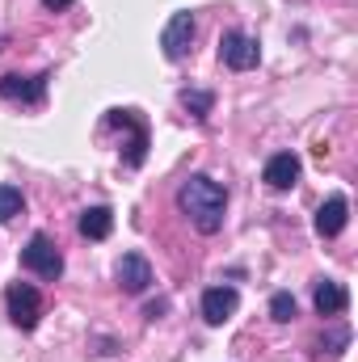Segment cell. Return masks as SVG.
Segmentation results:
<instances>
[{
  "label": "cell",
  "mask_w": 358,
  "mask_h": 362,
  "mask_svg": "<svg viewBox=\"0 0 358 362\" xmlns=\"http://www.w3.org/2000/svg\"><path fill=\"white\" fill-rule=\"evenodd\" d=\"M178 211L202 232V236H215L224 228V211H228V189L207 173H190L178 185Z\"/></svg>",
  "instance_id": "obj_1"
},
{
  "label": "cell",
  "mask_w": 358,
  "mask_h": 362,
  "mask_svg": "<svg viewBox=\"0 0 358 362\" xmlns=\"http://www.w3.org/2000/svg\"><path fill=\"white\" fill-rule=\"evenodd\" d=\"M21 270L38 274L42 282H55V278L64 274V253H59V245H55L47 232H34V236L25 240V249H21Z\"/></svg>",
  "instance_id": "obj_2"
},
{
  "label": "cell",
  "mask_w": 358,
  "mask_h": 362,
  "mask_svg": "<svg viewBox=\"0 0 358 362\" xmlns=\"http://www.w3.org/2000/svg\"><path fill=\"white\" fill-rule=\"evenodd\" d=\"M105 127H127L131 139H127V152H122V165L127 169H139L148 160V122L139 110H110L105 114Z\"/></svg>",
  "instance_id": "obj_3"
},
{
  "label": "cell",
  "mask_w": 358,
  "mask_h": 362,
  "mask_svg": "<svg viewBox=\"0 0 358 362\" xmlns=\"http://www.w3.org/2000/svg\"><path fill=\"white\" fill-rule=\"evenodd\" d=\"M258 59H262V42H258L253 34H245V30H228V34L219 38V64H224V68H232V72H249V68H258Z\"/></svg>",
  "instance_id": "obj_4"
},
{
  "label": "cell",
  "mask_w": 358,
  "mask_h": 362,
  "mask_svg": "<svg viewBox=\"0 0 358 362\" xmlns=\"http://www.w3.org/2000/svg\"><path fill=\"white\" fill-rule=\"evenodd\" d=\"M4 303H8V320H13L21 333L38 329V320H42V295H38V286H30V282H13L8 295H4Z\"/></svg>",
  "instance_id": "obj_5"
},
{
  "label": "cell",
  "mask_w": 358,
  "mask_h": 362,
  "mask_svg": "<svg viewBox=\"0 0 358 362\" xmlns=\"http://www.w3.org/2000/svg\"><path fill=\"white\" fill-rule=\"evenodd\" d=\"M194 34H198V21H194V13H173L169 17V25L161 30V51H165V59H185L190 55V47H194Z\"/></svg>",
  "instance_id": "obj_6"
},
{
  "label": "cell",
  "mask_w": 358,
  "mask_h": 362,
  "mask_svg": "<svg viewBox=\"0 0 358 362\" xmlns=\"http://www.w3.org/2000/svg\"><path fill=\"white\" fill-rule=\"evenodd\" d=\"M47 72H38V76H17V72H8V76H0V101H13V105H42V97H47Z\"/></svg>",
  "instance_id": "obj_7"
},
{
  "label": "cell",
  "mask_w": 358,
  "mask_h": 362,
  "mask_svg": "<svg viewBox=\"0 0 358 362\" xmlns=\"http://www.w3.org/2000/svg\"><path fill=\"white\" fill-rule=\"evenodd\" d=\"M236 308H241V291H236V286H207V291H202V320H207V325L232 320Z\"/></svg>",
  "instance_id": "obj_8"
},
{
  "label": "cell",
  "mask_w": 358,
  "mask_h": 362,
  "mask_svg": "<svg viewBox=\"0 0 358 362\" xmlns=\"http://www.w3.org/2000/svg\"><path fill=\"white\" fill-rule=\"evenodd\" d=\"M114 278H118V286H122L127 295H144V291L152 286V266H148L144 253H122Z\"/></svg>",
  "instance_id": "obj_9"
},
{
  "label": "cell",
  "mask_w": 358,
  "mask_h": 362,
  "mask_svg": "<svg viewBox=\"0 0 358 362\" xmlns=\"http://www.w3.org/2000/svg\"><path fill=\"white\" fill-rule=\"evenodd\" d=\"M346 219H350V202H346V194H329V198L321 202V211H316V232H321L325 240H333V236L346 232Z\"/></svg>",
  "instance_id": "obj_10"
},
{
  "label": "cell",
  "mask_w": 358,
  "mask_h": 362,
  "mask_svg": "<svg viewBox=\"0 0 358 362\" xmlns=\"http://www.w3.org/2000/svg\"><path fill=\"white\" fill-rule=\"evenodd\" d=\"M299 173H304V165H299L295 152H274L266 160V169H262V181H266L270 189H291L299 181Z\"/></svg>",
  "instance_id": "obj_11"
},
{
  "label": "cell",
  "mask_w": 358,
  "mask_h": 362,
  "mask_svg": "<svg viewBox=\"0 0 358 362\" xmlns=\"http://www.w3.org/2000/svg\"><path fill=\"white\" fill-rule=\"evenodd\" d=\"M312 303H316V316H342V312L350 308V295H346V286H342V282L321 278V282H316V291H312Z\"/></svg>",
  "instance_id": "obj_12"
},
{
  "label": "cell",
  "mask_w": 358,
  "mask_h": 362,
  "mask_svg": "<svg viewBox=\"0 0 358 362\" xmlns=\"http://www.w3.org/2000/svg\"><path fill=\"white\" fill-rule=\"evenodd\" d=\"M76 232H81L85 240H105V236L114 232V211H110V206H85L81 219H76Z\"/></svg>",
  "instance_id": "obj_13"
},
{
  "label": "cell",
  "mask_w": 358,
  "mask_h": 362,
  "mask_svg": "<svg viewBox=\"0 0 358 362\" xmlns=\"http://www.w3.org/2000/svg\"><path fill=\"white\" fill-rule=\"evenodd\" d=\"M181 105L202 122V118H211V110H215V93H207V89H185L181 93Z\"/></svg>",
  "instance_id": "obj_14"
},
{
  "label": "cell",
  "mask_w": 358,
  "mask_h": 362,
  "mask_svg": "<svg viewBox=\"0 0 358 362\" xmlns=\"http://www.w3.org/2000/svg\"><path fill=\"white\" fill-rule=\"evenodd\" d=\"M21 211H25L21 189H17V185H0V223H13Z\"/></svg>",
  "instance_id": "obj_15"
},
{
  "label": "cell",
  "mask_w": 358,
  "mask_h": 362,
  "mask_svg": "<svg viewBox=\"0 0 358 362\" xmlns=\"http://www.w3.org/2000/svg\"><path fill=\"white\" fill-rule=\"evenodd\" d=\"M270 320H278V325H291L295 320V295L291 291H274L270 295Z\"/></svg>",
  "instance_id": "obj_16"
},
{
  "label": "cell",
  "mask_w": 358,
  "mask_h": 362,
  "mask_svg": "<svg viewBox=\"0 0 358 362\" xmlns=\"http://www.w3.org/2000/svg\"><path fill=\"white\" fill-rule=\"evenodd\" d=\"M346 346H350V329H346V325H337V329H329V333L321 337V350H325V354H346Z\"/></svg>",
  "instance_id": "obj_17"
},
{
  "label": "cell",
  "mask_w": 358,
  "mask_h": 362,
  "mask_svg": "<svg viewBox=\"0 0 358 362\" xmlns=\"http://www.w3.org/2000/svg\"><path fill=\"white\" fill-rule=\"evenodd\" d=\"M165 308H169V303H165V299H156V303H148V320H156V316H161V312H165Z\"/></svg>",
  "instance_id": "obj_18"
},
{
  "label": "cell",
  "mask_w": 358,
  "mask_h": 362,
  "mask_svg": "<svg viewBox=\"0 0 358 362\" xmlns=\"http://www.w3.org/2000/svg\"><path fill=\"white\" fill-rule=\"evenodd\" d=\"M42 4H47L51 13H64V8H72V0H42Z\"/></svg>",
  "instance_id": "obj_19"
}]
</instances>
